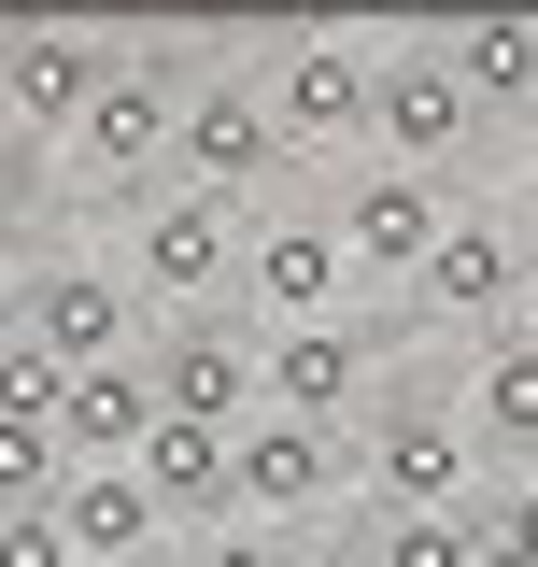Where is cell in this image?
I'll return each instance as SVG.
<instances>
[{
	"mask_svg": "<svg viewBox=\"0 0 538 567\" xmlns=\"http://www.w3.org/2000/svg\"><path fill=\"white\" fill-rule=\"evenodd\" d=\"M411 312H439V327H525V227H496V213H454L439 227V256L411 270Z\"/></svg>",
	"mask_w": 538,
	"mask_h": 567,
	"instance_id": "5b68a950",
	"label": "cell"
},
{
	"mask_svg": "<svg viewBox=\"0 0 538 567\" xmlns=\"http://www.w3.org/2000/svg\"><path fill=\"white\" fill-rule=\"evenodd\" d=\"M482 100L454 85L439 43H383V85H369V142H383V171H439V156H468Z\"/></svg>",
	"mask_w": 538,
	"mask_h": 567,
	"instance_id": "277c9868",
	"label": "cell"
},
{
	"mask_svg": "<svg viewBox=\"0 0 538 567\" xmlns=\"http://www.w3.org/2000/svg\"><path fill=\"white\" fill-rule=\"evenodd\" d=\"M241 284H256L283 327H327L340 284H354V241H340V213H269L256 241H241Z\"/></svg>",
	"mask_w": 538,
	"mask_h": 567,
	"instance_id": "8fae6325",
	"label": "cell"
},
{
	"mask_svg": "<svg viewBox=\"0 0 538 567\" xmlns=\"http://www.w3.org/2000/svg\"><path fill=\"white\" fill-rule=\"evenodd\" d=\"M43 511L71 525V554H85V567H128V554H156V539H170V511H156V483H142V468H71Z\"/></svg>",
	"mask_w": 538,
	"mask_h": 567,
	"instance_id": "e0dca14e",
	"label": "cell"
},
{
	"mask_svg": "<svg viewBox=\"0 0 538 567\" xmlns=\"http://www.w3.org/2000/svg\"><path fill=\"white\" fill-rule=\"evenodd\" d=\"M142 483H156V511H199V525H241V425L156 412V440H142Z\"/></svg>",
	"mask_w": 538,
	"mask_h": 567,
	"instance_id": "5bb4252c",
	"label": "cell"
},
{
	"mask_svg": "<svg viewBox=\"0 0 538 567\" xmlns=\"http://www.w3.org/2000/svg\"><path fill=\"white\" fill-rule=\"evenodd\" d=\"M170 156H185V71L170 58H114V85H100L85 128H71V171H85L100 199H156Z\"/></svg>",
	"mask_w": 538,
	"mask_h": 567,
	"instance_id": "6da1fadb",
	"label": "cell"
},
{
	"mask_svg": "<svg viewBox=\"0 0 538 567\" xmlns=\"http://www.w3.org/2000/svg\"><path fill=\"white\" fill-rule=\"evenodd\" d=\"M114 58H128V43H85V29H29V58H14V85H0V100H14V128H29V142H71V128H85V100L114 85Z\"/></svg>",
	"mask_w": 538,
	"mask_h": 567,
	"instance_id": "9a60e30c",
	"label": "cell"
},
{
	"mask_svg": "<svg viewBox=\"0 0 538 567\" xmlns=\"http://www.w3.org/2000/svg\"><path fill=\"white\" fill-rule=\"evenodd\" d=\"M29 341L58 369H114V354H142V284L128 270H43L29 284Z\"/></svg>",
	"mask_w": 538,
	"mask_h": 567,
	"instance_id": "7c38bea8",
	"label": "cell"
},
{
	"mask_svg": "<svg viewBox=\"0 0 538 567\" xmlns=\"http://www.w3.org/2000/svg\"><path fill=\"white\" fill-rule=\"evenodd\" d=\"M14 58H29V29H14V14H0V85H14Z\"/></svg>",
	"mask_w": 538,
	"mask_h": 567,
	"instance_id": "4316f807",
	"label": "cell"
},
{
	"mask_svg": "<svg viewBox=\"0 0 538 567\" xmlns=\"http://www.w3.org/2000/svg\"><path fill=\"white\" fill-rule=\"evenodd\" d=\"M256 171H283L269 85H241V71H199V85H185V156H170V185H199V199H241Z\"/></svg>",
	"mask_w": 538,
	"mask_h": 567,
	"instance_id": "52a82bcc",
	"label": "cell"
},
{
	"mask_svg": "<svg viewBox=\"0 0 538 567\" xmlns=\"http://www.w3.org/2000/svg\"><path fill=\"white\" fill-rule=\"evenodd\" d=\"M0 567H85L58 511H0Z\"/></svg>",
	"mask_w": 538,
	"mask_h": 567,
	"instance_id": "603a6c76",
	"label": "cell"
},
{
	"mask_svg": "<svg viewBox=\"0 0 538 567\" xmlns=\"http://www.w3.org/2000/svg\"><path fill=\"white\" fill-rule=\"evenodd\" d=\"M482 567H525V554H510V539H482Z\"/></svg>",
	"mask_w": 538,
	"mask_h": 567,
	"instance_id": "f1b7e54d",
	"label": "cell"
},
{
	"mask_svg": "<svg viewBox=\"0 0 538 567\" xmlns=\"http://www.w3.org/2000/svg\"><path fill=\"white\" fill-rule=\"evenodd\" d=\"M185 567H298V554H283V525H199Z\"/></svg>",
	"mask_w": 538,
	"mask_h": 567,
	"instance_id": "cb8c5ba5",
	"label": "cell"
},
{
	"mask_svg": "<svg viewBox=\"0 0 538 567\" xmlns=\"http://www.w3.org/2000/svg\"><path fill=\"white\" fill-rule=\"evenodd\" d=\"M156 354H114V369H71L58 383V440L71 468H142V440H156Z\"/></svg>",
	"mask_w": 538,
	"mask_h": 567,
	"instance_id": "4fadbf2b",
	"label": "cell"
},
{
	"mask_svg": "<svg viewBox=\"0 0 538 567\" xmlns=\"http://www.w3.org/2000/svg\"><path fill=\"white\" fill-rule=\"evenodd\" d=\"M439 227H454L439 171H354V185H340V241H354V270H383V284L425 270V256H439Z\"/></svg>",
	"mask_w": 538,
	"mask_h": 567,
	"instance_id": "30bf717a",
	"label": "cell"
},
{
	"mask_svg": "<svg viewBox=\"0 0 538 567\" xmlns=\"http://www.w3.org/2000/svg\"><path fill=\"white\" fill-rule=\"evenodd\" d=\"M241 213L227 199H199V185H156V199L128 213V284L142 298H170V312H199V298H227L241 284Z\"/></svg>",
	"mask_w": 538,
	"mask_h": 567,
	"instance_id": "3957f363",
	"label": "cell"
},
{
	"mask_svg": "<svg viewBox=\"0 0 538 567\" xmlns=\"http://www.w3.org/2000/svg\"><path fill=\"white\" fill-rule=\"evenodd\" d=\"M340 483H354L340 425H298V412H256V425H241V525H312Z\"/></svg>",
	"mask_w": 538,
	"mask_h": 567,
	"instance_id": "ba28073f",
	"label": "cell"
},
{
	"mask_svg": "<svg viewBox=\"0 0 538 567\" xmlns=\"http://www.w3.org/2000/svg\"><path fill=\"white\" fill-rule=\"evenodd\" d=\"M156 398L199 425H256L269 412V341H241L227 312H185L170 341H156Z\"/></svg>",
	"mask_w": 538,
	"mask_h": 567,
	"instance_id": "9c48e42d",
	"label": "cell"
},
{
	"mask_svg": "<svg viewBox=\"0 0 538 567\" xmlns=\"http://www.w3.org/2000/svg\"><path fill=\"white\" fill-rule=\"evenodd\" d=\"M58 483H71V440L29 425V412H0V511H43Z\"/></svg>",
	"mask_w": 538,
	"mask_h": 567,
	"instance_id": "ffe728a7",
	"label": "cell"
},
{
	"mask_svg": "<svg viewBox=\"0 0 538 567\" xmlns=\"http://www.w3.org/2000/svg\"><path fill=\"white\" fill-rule=\"evenodd\" d=\"M58 383H71V369H58V354H43V341H29V327H14V341H0V412H29V425H58Z\"/></svg>",
	"mask_w": 538,
	"mask_h": 567,
	"instance_id": "7402d4cb",
	"label": "cell"
},
{
	"mask_svg": "<svg viewBox=\"0 0 538 567\" xmlns=\"http://www.w3.org/2000/svg\"><path fill=\"white\" fill-rule=\"evenodd\" d=\"M439 58H454V85L482 114H525L538 128V14H468V29H439Z\"/></svg>",
	"mask_w": 538,
	"mask_h": 567,
	"instance_id": "d6986e66",
	"label": "cell"
},
{
	"mask_svg": "<svg viewBox=\"0 0 538 567\" xmlns=\"http://www.w3.org/2000/svg\"><path fill=\"white\" fill-rule=\"evenodd\" d=\"M525 241H538V227H525Z\"/></svg>",
	"mask_w": 538,
	"mask_h": 567,
	"instance_id": "f546056e",
	"label": "cell"
},
{
	"mask_svg": "<svg viewBox=\"0 0 538 567\" xmlns=\"http://www.w3.org/2000/svg\"><path fill=\"white\" fill-rule=\"evenodd\" d=\"M369 85H383L369 43H283L269 58V128L298 142V156H354L369 142Z\"/></svg>",
	"mask_w": 538,
	"mask_h": 567,
	"instance_id": "8992f818",
	"label": "cell"
},
{
	"mask_svg": "<svg viewBox=\"0 0 538 567\" xmlns=\"http://www.w3.org/2000/svg\"><path fill=\"white\" fill-rule=\"evenodd\" d=\"M354 468H369L383 511H468L482 440H468L454 398H425V383H411V398H369V454H354Z\"/></svg>",
	"mask_w": 538,
	"mask_h": 567,
	"instance_id": "7a4b0ae2",
	"label": "cell"
},
{
	"mask_svg": "<svg viewBox=\"0 0 538 567\" xmlns=\"http://www.w3.org/2000/svg\"><path fill=\"white\" fill-rule=\"evenodd\" d=\"M269 412H298V425H340V412H369V327H283L269 341Z\"/></svg>",
	"mask_w": 538,
	"mask_h": 567,
	"instance_id": "2e32d148",
	"label": "cell"
},
{
	"mask_svg": "<svg viewBox=\"0 0 538 567\" xmlns=\"http://www.w3.org/2000/svg\"><path fill=\"white\" fill-rule=\"evenodd\" d=\"M525 327H538V241H525Z\"/></svg>",
	"mask_w": 538,
	"mask_h": 567,
	"instance_id": "83f0119b",
	"label": "cell"
},
{
	"mask_svg": "<svg viewBox=\"0 0 538 567\" xmlns=\"http://www.w3.org/2000/svg\"><path fill=\"white\" fill-rule=\"evenodd\" d=\"M383 567H482V511H383Z\"/></svg>",
	"mask_w": 538,
	"mask_h": 567,
	"instance_id": "44dd1931",
	"label": "cell"
},
{
	"mask_svg": "<svg viewBox=\"0 0 538 567\" xmlns=\"http://www.w3.org/2000/svg\"><path fill=\"white\" fill-rule=\"evenodd\" d=\"M482 539H510V554L538 567V483H510V496H496V511H482Z\"/></svg>",
	"mask_w": 538,
	"mask_h": 567,
	"instance_id": "d4e9b609",
	"label": "cell"
},
{
	"mask_svg": "<svg viewBox=\"0 0 538 567\" xmlns=\"http://www.w3.org/2000/svg\"><path fill=\"white\" fill-rule=\"evenodd\" d=\"M0 270H29V171H0Z\"/></svg>",
	"mask_w": 538,
	"mask_h": 567,
	"instance_id": "484cf974",
	"label": "cell"
},
{
	"mask_svg": "<svg viewBox=\"0 0 538 567\" xmlns=\"http://www.w3.org/2000/svg\"><path fill=\"white\" fill-rule=\"evenodd\" d=\"M468 440L482 454H510V468H538V327H496L482 341V369H468Z\"/></svg>",
	"mask_w": 538,
	"mask_h": 567,
	"instance_id": "ac0fdd59",
	"label": "cell"
}]
</instances>
